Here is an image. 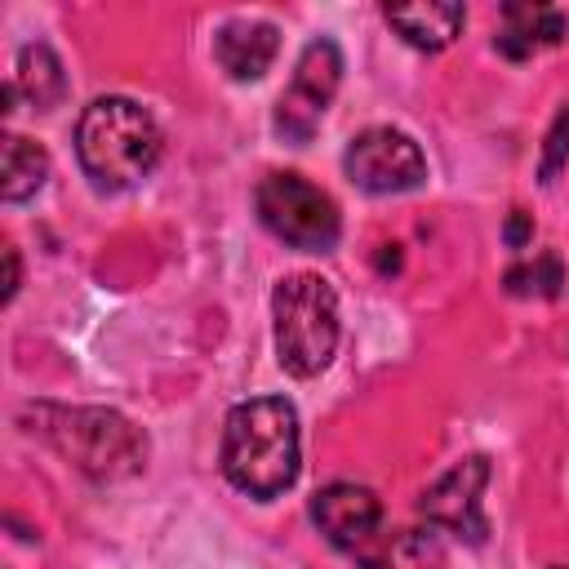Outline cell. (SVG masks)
<instances>
[{
  "mask_svg": "<svg viewBox=\"0 0 569 569\" xmlns=\"http://www.w3.org/2000/svg\"><path fill=\"white\" fill-rule=\"evenodd\" d=\"M276 356L293 378H316L338 351V293L325 276H284L271 293Z\"/></svg>",
  "mask_w": 569,
  "mask_h": 569,
  "instance_id": "cell-3",
  "label": "cell"
},
{
  "mask_svg": "<svg viewBox=\"0 0 569 569\" xmlns=\"http://www.w3.org/2000/svg\"><path fill=\"white\" fill-rule=\"evenodd\" d=\"M529 236H533V222H529V213H511V222H507V244L511 249H525L529 244Z\"/></svg>",
  "mask_w": 569,
  "mask_h": 569,
  "instance_id": "cell-18",
  "label": "cell"
},
{
  "mask_svg": "<svg viewBox=\"0 0 569 569\" xmlns=\"http://www.w3.org/2000/svg\"><path fill=\"white\" fill-rule=\"evenodd\" d=\"M565 284V271H560V258L556 253H542L533 258L529 267H511L507 271V289L511 293H542V298H556Z\"/></svg>",
  "mask_w": 569,
  "mask_h": 569,
  "instance_id": "cell-16",
  "label": "cell"
},
{
  "mask_svg": "<svg viewBox=\"0 0 569 569\" xmlns=\"http://www.w3.org/2000/svg\"><path fill=\"white\" fill-rule=\"evenodd\" d=\"M382 18H387L413 49L436 53V49L453 44V36H458L462 22H467V9L453 4V0H422V4H387Z\"/></svg>",
  "mask_w": 569,
  "mask_h": 569,
  "instance_id": "cell-11",
  "label": "cell"
},
{
  "mask_svg": "<svg viewBox=\"0 0 569 569\" xmlns=\"http://www.w3.org/2000/svg\"><path fill=\"white\" fill-rule=\"evenodd\" d=\"M222 476L249 498H276L298 480V413L289 400L258 396L227 413Z\"/></svg>",
  "mask_w": 569,
  "mask_h": 569,
  "instance_id": "cell-1",
  "label": "cell"
},
{
  "mask_svg": "<svg viewBox=\"0 0 569 569\" xmlns=\"http://www.w3.org/2000/svg\"><path fill=\"white\" fill-rule=\"evenodd\" d=\"M27 98L36 111H49L67 98V76H62V62L49 44H22L18 49V62H13V80L4 89V102L13 98Z\"/></svg>",
  "mask_w": 569,
  "mask_h": 569,
  "instance_id": "cell-12",
  "label": "cell"
},
{
  "mask_svg": "<svg viewBox=\"0 0 569 569\" xmlns=\"http://www.w3.org/2000/svg\"><path fill=\"white\" fill-rule=\"evenodd\" d=\"M4 262H9V276H4V302L18 293V249H4Z\"/></svg>",
  "mask_w": 569,
  "mask_h": 569,
  "instance_id": "cell-19",
  "label": "cell"
},
{
  "mask_svg": "<svg viewBox=\"0 0 569 569\" xmlns=\"http://www.w3.org/2000/svg\"><path fill=\"white\" fill-rule=\"evenodd\" d=\"M360 565L365 569H445V547L427 529H396L391 538L373 542Z\"/></svg>",
  "mask_w": 569,
  "mask_h": 569,
  "instance_id": "cell-14",
  "label": "cell"
},
{
  "mask_svg": "<svg viewBox=\"0 0 569 569\" xmlns=\"http://www.w3.org/2000/svg\"><path fill=\"white\" fill-rule=\"evenodd\" d=\"M569 160V107H560V116L551 120V133H547V147H542V182H556V173L565 169Z\"/></svg>",
  "mask_w": 569,
  "mask_h": 569,
  "instance_id": "cell-17",
  "label": "cell"
},
{
  "mask_svg": "<svg viewBox=\"0 0 569 569\" xmlns=\"http://www.w3.org/2000/svg\"><path fill=\"white\" fill-rule=\"evenodd\" d=\"M280 53V31L262 18H231L213 36V58L231 80H258Z\"/></svg>",
  "mask_w": 569,
  "mask_h": 569,
  "instance_id": "cell-10",
  "label": "cell"
},
{
  "mask_svg": "<svg viewBox=\"0 0 569 569\" xmlns=\"http://www.w3.org/2000/svg\"><path fill=\"white\" fill-rule=\"evenodd\" d=\"M489 485V462L480 453L458 458L440 480H431L418 498L422 516L440 529H453L458 538L480 542L485 538V516H480V493Z\"/></svg>",
  "mask_w": 569,
  "mask_h": 569,
  "instance_id": "cell-8",
  "label": "cell"
},
{
  "mask_svg": "<svg viewBox=\"0 0 569 569\" xmlns=\"http://www.w3.org/2000/svg\"><path fill=\"white\" fill-rule=\"evenodd\" d=\"M311 520L320 525V533L333 547L351 551V547L373 542L378 520H382V502L365 485H329L311 498Z\"/></svg>",
  "mask_w": 569,
  "mask_h": 569,
  "instance_id": "cell-9",
  "label": "cell"
},
{
  "mask_svg": "<svg viewBox=\"0 0 569 569\" xmlns=\"http://www.w3.org/2000/svg\"><path fill=\"white\" fill-rule=\"evenodd\" d=\"M253 204L262 227L293 249L325 253L338 244V231H342L338 204L329 200V191H320L302 173H267L253 191Z\"/></svg>",
  "mask_w": 569,
  "mask_h": 569,
  "instance_id": "cell-5",
  "label": "cell"
},
{
  "mask_svg": "<svg viewBox=\"0 0 569 569\" xmlns=\"http://www.w3.org/2000/svg\"><path fill=\"white\" fill-rule=\"evenodd\" d=\"M342 164H347V178L369 196H400V191L422 187L427 178V160L418 142L391 124H373L356 133Z\"/></svg>",
  "mask_w": 569,
  "mask_h": 569,
  "instance_id": "cell-7",
  "label": "cell"
},
{
  "mask_svg": "<svg viewBox=\"0 0 569 569\" xmlns=\"http://www.w3.org/2000/svg\"><path fill=\"white\" fill-rule=\"evenodd\" d=\"M76 156L98 191H124L156 169L160 129L133 98H98L80 111Z\"/></svg>",
  "mask_w": 569,
  "mask_h": 569,
  "instance_id": "cell-2",
  "label": "cell"
},
{
  "mask_svg": "<svg viewBox=\"0 0 569 569\" xmlns=\"http://www.w3.org/2000/svg\"><path fill=\"white\" fill-rule=\"evenodd\" d=\"M31 431H40L67 462H76L93 480H124V476H133L142 467V453H147V445L133 431V422L111 413V409L40 405Z\"/></svg>",
  "mask_w": 569,
  "mask_h": 569,
  "instance_id": "cell-4",
  "label": "cell"
},
{
  "mask_svg": "<svg viewBox=\"0 0 569 569\" xmlns=\"http://www.w3.org/2000/svg\"><path fill=\"white\" fill-rule=\"evenodd\" d=\"M565 13L551 4H507L502 9V36L498 49L507 58H529L538 44H560Z\"/></svg>",
  "mask_w": 569,
  "mask_h": 569,
  "instance_id": "cell-13",
  "label": "cell"
},
{
  "mask_svg": "<svg viewBox=\"0 0 569 569\" xmlns=\"http://www.w3.org/2000/svg\"><path fill=\"white\" fill-rule=\"evenodd\" d=\"M338 84H342V53H338V44L329 36L307 40L298 62H293V76H289V84H284V93L276 102V133L284 142H293V147L307 142L320 129Z\"/></svg>",
  "mask_w": 569,
  "mask_h": 569,
  "instance_id": "cell-6",
  "label": "cell"
},
{
  "mask_svg": "<svg viewBox=\"0 0 569 569\" xmlns=\"http://www.w3.org/2000/svg\"><path fill=\"white\" fill-rule=\"evenodd\" d=\"M44 178H49V156H44V147H36V142L22 138V133H9V138H4V178H0V196H4L9 204H18V200L36 196V191L44 187Z\"/></svg>",
  "mask_w": 569,
  "mask_h": 569,
  "instance_id": "cell-15",
  "label": "cell"
}]
</instances>
